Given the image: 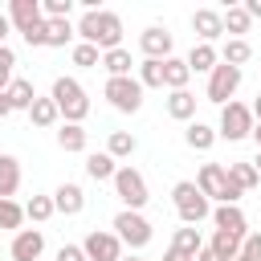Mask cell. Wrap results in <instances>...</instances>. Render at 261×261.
Instances as JSON below:
<instances>
[{
	"instance_id": "obj_23",
	"label": "cell",
	"mask_w": 261,
	"mask_h": 261,
	"mask_svg": "<svg viewBox=\"0 0 261 261\" xmlns=\"http://www.w3.org/2000/svg\"><path fill=\"white\" fill-rule=\"evenodd\" d=\"M167 114H171L175 122H188V118L196 114V94H192V90H171V94H167Z\"/></svg>"
},
{
	"instance_id": "obj_6",
	"label": "cell",
	"mask_w": 261,
	"mask_h": 261,
	"mask_svg": "<svg viewBox=\"0 0 261 261\" xmlns=\"http://www.w3.org/2000/svg\"><path fill=\"white\" fill-rule=\"evenodd\" d=\"M253 106H245V102H228V106H220V126H216V135L220 139H228V143H237V139H249L253 135Z\"/></svg>"
},
{
	"instance_id": "obj_43",
	"label": "cell",
	"mask_w": 261,
	"mask_h": 261,
	"mask_svg": "<svg viewBox=\"0 0 261 261\" xmlns=\"http://www.w3.org/2000/svg\"><path fill=\"white\" fill-rule=\"evenodd\" d=\"M8 33H12V20H8V16H4V12H0V45H4V41H8Z\"/></svg>"
},
{
	"instance_id": "obj_8",
	"label": "cell",
	"mask_w": 261,
	"mask_h": 261,
	"mask_svg": "<svg viewBox=\"0 0 261 261\" xmlns=\"http://www.w3.org/2000/svg\"><path fill=\"white\" fill-rule=\"evenodd\" d=\"M114 237L122 241V245H130V249H147L151 245V220L143 216V212H130V208H122L118 216H114Z\"/></svg>"
},
{
	"instance_id": "obj_3",
	"label": "cell",
	"mask_w": 261,
	"mask_h": 261,
	"mask_svg": "<svg viewBox=\"0 0 261 261\" xmlns=\"http://www.w3.org/2000/svg\"><path fill=\"white\" fill-rule=\"evenodd\" d=\"M171 204H175V212H179V224H192V228L212 216V200H208L192 179H179V184L171 188Z\"/></svg>"
},
{
	"instance_id": "obj_27",
	"label": "cell",
	"mask_w": 261,
	"mask_h": 261,
	"mask_svg": "<svg viewBox=\"0 0 261 261\" xmlns=\"http://www.w3.org/2000/svg\"><path fill=\"white\" fill-rule=\"evenodd\" d=\"M135 151H139V139L130 130H110V139H106V155L110 159H130Z\"/></svg>"
},
{
	"instance_id": "obj_2",
	"label": "cell",
	"mask_w": 261,
	"mask_h": 261,
	"mask_svg": "<svg viewBox=\"0 0 261 261\" xmlns=\"http://www.w3.org/2000/svg\"><path fill=\"white\" fill-rule=\"evenodd\" d=\"M49 98L57 102V110H61L65 122H77L82 126V118L90 114V98H86V86L77 77H57L53 90H49Z\"/></svg>"
},
{
	"instance_id": "obj_32",
	"label": "cell",
	"mask_w": 261,
	"mask_h": 261,
	"mask_svg": "<svg viewBox=\"0 0 261 261\" xmlns=\"http://www.w3.org/2000/svg\"><path fill=\"white\" fill-rule=\"evenodd\" d=\"M73 33H77V29H73L69 20H45V45H49V49L69 45V41H73Z\"/></svg>"
},
{
	"instance_id": "obj_39",
	"label": "cell",
	"mask_w": 261,
	"mask_h": 261,
	"mask_svg": "<svg viewBox=\"0 0 261 261\" xmlns=\"http://www.w3.org/2000/svg\"><path fill=\"white\" fill-rule=\"evenodd\" d=\"M20 37H24V45H29V49H41V45H45V20H37L33 29H24Z\"/></svg>"
},
{
	"instance_id": "obj_33",
	"label": "cell",
	"mask_w": 261,
	"mask_h": 261,
	"mask_svg": "<svg viewBox=\"0 0 261 261\" xmlns=\"http://www.w3.org/2000/svg\"><path fill=\"white\" fill-rule=\"evenodd\" d=\"M130 53L126 49H110V53H102V69L110 73V77H130Z\"/></svg>"
},
{
	"instance_id": "obj_18",
	"label": "cell",
	"mask_w": 261,
	"mask_h": 261,
	"mask_svg": "<svg viewBox=\"0 0 261 261\" xmlns=\"http://www.w3.org/2000/svg\"><path fill=\"white\" fill-rule=\"evenodd\" d=\"M86 143H90L86 126H77V122H61V126H57V147H61L65 155H77V151H86Z\"/></svg>"
},
{
	"instance_id": "obj_28",
	"label": "cell",
	"mask_w": 261,
	"mask_h": 261,
	"mask_svg": "<svg viewBox=\"0 0 261 261\" xmlns=\"http://www.w3.org/2000/svg\"><path fill=\"white\" fill-rule=\"evenodd\" d=\"M241 245H245L241 237H232V232H220V228H216V232H212V241H208V249H212L220 261H237V257H241Z\"/></svg>"
},
{
	"instance_id": "obj_36",
	"label": "cell",
	"mask_w": 261,
	"mask_h": 261,
	"mask_svg": "<svg viewBox=\"0 0 261 261\" xmlns=\"http://www.w3.org/2000/svg\"><path fill=\"white\" fill-rule=\"evenodd\" d=\"M20 224H24V204H16V200H0V228L20 232Z\"/></svg>"
},
{
	"instance_id": "obj_37",
	"label": "cell",
	"mask_w": 261,
	"mask_h": 261,
	"mask_svg": "<svg viewBox=\"0 0 261 261\" xmlns=\"http://www.w3.org/2000/svg\"><path fill=\"white\" fill-rule=\"evenodd\" d=\"M69 57H73V65H82V69H94V65H102V49H98V45H86V41H77Z\"/></svg>"
},
{
	"instance_id": "obj_11",
	"label": "cell",
	"mask_w": 261,
	"mask_h": 261,
	"mask_svg": "<svg viewBox=\"0 0 261 261\" xmlns=\"http://www.w3.org/2000/svg\"><path fill=\"white\" fill-rule=\"evenodd\" d=\"M139 49H143V57H151V61H167L171 49H175V37H171L163 24H151V29L139 33Z\"/></svg>"
},
{
	"instance_id": "obj_5",
	"label": "cell",
	"mask_w": 261,
	"mask_h": 261,
	"mask_svg": "<svg viewBox=\"0 0 261 261\" xmlns=\"http://www.w3.org/2000/svg\"><path fill=\"white\" fill-rule=\"evenodd\" d=\"M102 94H106V102H110L118 114H135V110L143 106V86H139V77H106Z\"/></svg>"
},
{
	"instance_id": "obj_19",
	"label": "cell",
	"mask_w": 261,
	"mask_h": 261,
	"mask_svg": "<svg viewBox=\"0 0 261 261\" xmlns=\"http://www.w3.org/2000/svg\"><path fill=\"white\" fill-rule=\"evenodd\" d=\"M86 175L98 179V184H106V179L118 175V159H110L106 151H90V155H86Z\"/></svg>"
},
{
	"instance_id": "obj_49",
	"label": "cell",
	"mask_w": 261,
	"mask_h": 261,
	"mask_svg": "<svg viewBox=\"0 0 261 261\" xmlns=\"http://www.w3.org/2000/svg\"><path fill=\"white\" fill-rule=\"evenodd\" d=\"M253 167H257V171H261V151H257V159H253Z\"/></svg>"
},
{
	"instance_id": "obj_46",
	"label": "cell",
	"mask_w": 261,
	"mask_h": 261,
	"mask_svg": "<svg viewBox=\"0 0 261 261\" xmlns=\"http://www.w3.org/2000/svg\"><path fill=\"white\" fill-rule=\"evenodd\" d=\"M253 143H257V151H261V122H253V135H249Z\"/></svg>"
},
{
	"instance_id": "obj_24",
	"label": "cell",
	"mask_w": 261,
	"mask_h": 261,
	"mask_svg": "<svg viewBox=\"0 0 261 261\" xmlns=\"http://www.w3.org/2000/svg\"><path fill=\"white\" fill-rule=\"evenodd\" d=\"M224 171H228V184H237L241 192H253V188L261 184V171H257L253 163H245V159H237V163H228Z\"/></svg>"
},
{
	"instance_id": "obj_15",
	"label": "cell",
	"mask_w": 261,
	"mask_h": 261,
	"mask_svg": "<svg viewBox=\"0 0 261 261\" xmlns=\"http://www.w3.org/2000/svg\"><path fill=\"white\" fill-rule=\"evenodd\" d=\"M8 20H12L16 33H24V29H33L37 20H45V12H41L37 0H12V4H8Z\"/></svg>"
},
{
	"instance_id": "obj_21",
	"label": "cell",
	"mask_w": 261,
	"mask_h": 261,
	"mask_svg": "<svg viewBox=\"0 0 261 261\" xmlns=\"http://www.w3.org/2000/svg\"><path fill=\"white\" fill-rule=\"evenodd\" d=\"M171 249H175L179 257H192V261H196V253L204 249V237H200V228H192V224L175 228V237H171Z\"/></svg>"
},
{
	"instance_id": "obj_38",
	"label": "cell",
	"mask_w": 261,
	"mask_h": 261,
	"mask_svg": "<svg viewBox=\"0 0 261 261\" xmlns=\"http://www.w3.org/2000/svg\"><path fill=\"white\" fill-rule=\"evenodd\" d=\"M12 69H16V53L8 45H0V94L12 86Z\"/></svg>"
},
{
	"instance_id": "obj_7",
	"label": "cell",
	"mask_w": 261,
	"mask_h": 261,
	"mask_svg": "<svg viewBox=\"0 0 261 261\" xmlns=\"http://www.w3.org/2000/svg\"><path fill=\"white\" fill-rule=\"evenodd\" d=\"M110 184H114V196L122 200V208H130V212H139V208L151 200L147 179H143V171H135V167H118V175H114Z\"/></svg>"
},
{
	"instance_id": "obj_4",
	"label": "cell",
	"mask_w": 261,
	"mask_h": 261,
	"mask_svg": "<svg viewBox=\"0 0 261 261\" xmlns=\"http://www.w3.org/2000/svg\"><path fill=\"white\" fill-rule=\"evenodd\" d=\"M196 188H200L208 200H220V204H237V200L245 196L237 184H228V171H224L220 163H204L200 175H196Z\"/></svg>"
},
{
	"instance_id": "obj_26",
	"label": "cell",
	"mask_w": 261,
	"mask_h": 261,
	"mask_svg": "<svg viewBox=\"0 0 261 261\" xmlns=\"http://www.w3.org/2000/svg\"><path fill=\"white\" fill-rule=\"evenodd\" d=\"M216 139H220V135H216L208 122H188V130H184V143H188L192 151H212Z\"/></svg>"
},
{
	"instance_id": "obj_50",
	"label": "cell",
	"mask_w": 261,
	"mask_h": 261,
	"mask_svg": "<svg viewBox=\"0 0 261 261\" xmlns=\"http://www.w3.org/2000/svg\"><path fill=\"white\" fill-rule=\"evenodd\" d=\"M237 261H253V257H249V253H241V257H237Z\"/></svg>"
},
{
	"instance_id": "obj_34",
	"label": "cell",
	"mask_w": 261,
	"mask_h": 261,
	"mask_svg": "<svg viewBox=\"0 0 261 261\" xmlns=\"http://www.w3.org/2000/svg\"><path fill=\"white\" fill-rule=\"evenodd\" d=\"M139 86H143V90H163V61L143 57V61H139Z\"/></svg>"
},
{
	"instance_id": "obj_22",
	"label": "cell",
	"mask_w": 261,
	"mask_h": 261,
	"mask_svg": "<svg viewBox=\"0 0 261 261\" xmlns=\"http://www.w3.org/2000/svg\"><path fill=\"white\" fill-rule=\"evenodd\" d=\"M188 82H192L188 61H184V57H167V61H163V86H167V90H188Z\"/></svg>"
},
{
	"instance_id": "obj_44",
	"label": "cell",
	"mask_w": 261,
	"mask_h": 261,
	"mask_svg": "<svg viewBox=\"0 0 261 261\" xmlns=\"http://www.w3.org/2000/svg\"><path fill=\"white\" fill-rule=\"evenodd\" d=\"M12 114V102H8V94H0V118H8Z\"/></svg>"
},
{
	"instance_id": "obj_25",
	"label": "cell",
	"mask_w": 261,
	"mask_h": 261,
	"mask_svg": "<svg viewBox=\"0 0 261 261\" xmlns=\"http://www.w3.org/2000/svg\"><path fill=\"white\" fill-rule=\"evenodd\" d=\"M4 94H8L12 110H33V102H37V90H33L29 77H12V86H8Z\"/></svg>"
},
{
	"instance_id": "obj_10",
	"label": "cell",
	"mask_w": 261,
	"mask_h": 261,
	"mask_svg": "<svg viewBox=\"0 0 261 261\" xmlns=\"http://www.w3.org/2000/svg\"><path fill=\"white\" fill-rule=\"evenodd\" d=\"M82 249H86V257H90V261H122V241H118L114 232H106V228L86 232Z\"/></svg>"
},
{
	"instance_id": "obj_14",
	"label": "cell",
	"mask_w": 261,
	"mask_h": 261,
	"mask_svg": "<svg viewBox=\"0 0 261 261\" xmlns=\"http://www.w3.org/2000/svg\"><path fill=\"white\" fill-rule=\"evenodd\" d=\"M212 220H216V228L220 232H232V237H249V220H245V212L237 208V204H216L212 208Z\"/></svg>"
},
{
	"instance_id": "obj_13",
	"label": "cell",
	"mask_w": 261,
	"mask_h": 261,
	"mask_svg": "<svg viewBox=\"0 0 261 261\" xmlns=\"http://www.w3.org/2000/svg\"><path fill=\"white\" fill-rule=\"evenodd\" d=\"M192 29H196V37H200L204 45H212V41L224 33V12H216V8H196V12H192Z\"/></svg>"
},
{
	"instance_id": "obj_42",
	"label": "cell",
	"mask_w": 261,
	"mask_h": 261,
	"mask_svg": "<svg viewBox=\"0 0 261 261\" xmlns=\"http://www.w3.org/2000/svg\"><path fill=\"white\" fill-rule=\"evenodd\" d=\"M245 12H249L253 20H261V0H245Z\"/></svg>"
},
{
	"instance_id": "obj_40",
	"label": "cell",
	"mask_w": 261,
	"mask_h": 261,
	"mask_svg": "<svg viewBox=\"0 0 261 261\" xmlns=\"http://www.w3.org/2000/svg\"><path fill=\"white\" fill-rule=\"evenodd\" d=\"M53 261H90V257H86V249H82V245H61Z\"/></svg>"
},
{
	"instance_id": "obj_41",
	"label": "cell",
	"mask_w": 261,
	"mask_h": 261,
	"mask_svg": "<svg viewBox=\"0 0 261 261\" xmlns=\"http://www.w3.org/2000/svg\"><path fill=\"white\" fill-rule=\"evenodd\" d=\"M241 253H249L253 261H261V232H249L245 245H241Z\"/></svg>"
},
{
	"instance_id": "obj_51",
	"label": "cell",
	"mask_w": 261,
	"mask_h": 261,
	"mask_svg": "<svg viewBox=\"0 0 261 261\" xmlns=\"http://www.w3.org/2000/svg\"><path fill=\"white\" fill-rule=\"evenodd\" d=\"M122 261H143V257H122Z\"/></svg>"
},
{
	"instance_id": "obj_29",
	"label": "cell",
	"mask_w": 261,
	"mask_h": 261,
	"mask_svg": "<svg viewBox=\"0 0 261 261\" xmlns=\"http://www.w3.org/2000/svg\"><path fill=\"white\" fill-rule=\"evenodd\" d=\"M249 57H253V45H249L245 37H228L224 49H220V61H224V65H237V69H241Z\"/></svg>"
},
{
	"instance_id": "obj_12",
	"label": "cell",
	"mask_w": 261,
	"mask_h": 261,
	"mask_svg": "<svg viewBox=\"0 0 261 261\" xmlns=\"http://www.w3.org/2000/svg\"><path fill=\"white\" fill-rule=\"evenodd\" d=\"M41 253H45V232L41 228H20L12 237V249H8L12 261H41Z\"/></svg>"
},
{
	"instance_id": "obj_48",
	"label": "cell",
	"mask_w": 261,
	"mask_h": 261,
	"mask_svg": "<svg viewBox=\"0 0 261 261\" xmlns=\"http://www.w3.org/2000/svg\"><path fill=\"white\" fill-rule=\"evenodd\" d=\"M253 118L261 122V94H257V102H253Z\"/></svg>"
},
{
	"instance_id": "obj_20",
	"label": "cell",
	"mask_w": 261,
	"mask_h": 261,
	"mask_svg": "<svg viewBox=\"0 0 261 261\" xmlns=\"http://www.w3.org/2000/svg\"><path fill=\"white\" fill-rule=\"evenodd\" d=\"M20 188V159L16 155H0V200H12Z\"/></svg>"
},
{
	"instance_id": "obj_17",
	"label": "cell",
	"mask_w": 261,
	"mask_h": 261,
	"mask_svg": "<svg viewBox=\"0 0 261 261\" xmlns=\"http://www.w3.org/2000/svg\"><path fill=\"white\" fill-rule=\"evenodd\" d=\"M184 61H188V69H192V73H212V69L220 65V49H216V45L196 41V45H192V53H188Z\"/></svg>"
},
{
	"instance_id": "obj_1",
	"label": "cell",
	"mask_w": 261,
	"mask_h": 261,
	"mask_svg": "<svg viewBox=\"0 0 261 261\" xmlns=\"http://www.w3.org/2000/svg\"><path fill=\"white\" fill-rule=\"evenodd\" d=\"M77 37H82L86 45H98L102 53L122 49V16H118V12H110V8L82 12V20H77Z\"/></svg>"
},
{
	"instance_id": "obj_47",
	"label": "cell",
	"mask_w": 261,
	"mask_h": 261,
	"mask_svg": "<svg viewBox=\"0 0 261 261\" xmlns=\"http://www.w3.org/2000/svg\"><path fill=\"white\" fill-rule=\"evenodd\" d=\"M163 261H192V257H179L175 249H167V257H163Z\"/></svg>"
},
{
	"instance_id": "obj_31",
	"label": "cell",
	"mask_w": 261,
	"mask_h": 261,
	"mask_svg": "<svg viewBox=\"0 0 261 261\" xmlns=\"http://www.w3.org/2000/svg\"><path fill=\"white\" fill-rule=\"evenodd\" d=\"M249 29H253V16L245 12V4H228V8H224V33L241 37V33H249Z\"/></svg>"
},
{
	"instance_id": "obj_35",
	"label": "cell",
	"mask_w": 261,
	"mask_h": 261,
	"mask_svg": "<svg viewBox=\"0 0 261 261\" xmlns=\"http://www.w3.org/2000/svg\"><path fill=\"white\" fill-rule=\"evenodd\" d=\"M53 212H57V208H53V196H33V200L24 204V216H29L33 224H45Z\"/></svg>"
},
{
	"instance_id": "obj_9",
	"label": "cell",
	"mask_w": 261,
	"mask_h": 261,
	"mask_svg": "<svg viewBox=\"0 0 261 261\" xmlns=\"http://www.w3.org/2000/svg\"><path fill=\"white\" fill-rule=\"evenodd\" d=\"M241 77H245V73H241L237 65H224V61H220V65L208 73V90H204V98L216 102V106H228L232 94L241 90Z\"/></svg>"
},
{
	"instance_id": "obj_30",
	"label": "cell",
	"mask_w": 261,
	"mask_h": 261,
	"mask_svg": "<svg viewBox=\"0 0 261 261\" xmlns=\"http://www.w3.org/2000/svg\"><path fill=\"white\" fill-rule=\"evenodd\" d=\"M57 118H61V110H57L53 98H37L33 110H29V122L33 126H57Z\"/></svg>"
},
{
	"instance_id": "obj_16",
	"label": "cell",
	"mask_w": 261,
	"mask_h": 261,
	"mask_svg": "<svg viewBox=\"0 0 261 261\" xmlns=\"http://www.w3.org/2000/svg\"><path fill=\"white\" fill-rule=\"evenodd\" d=\"M53 208H57L61 216H77V212L86 208V192H82L77 184H57V192H53Z\"/></svg>"
},
{
	"instance_id": "obj_45",
	"label": "cell",
	"mask_w": 261,
	"mask_h": 261,
	"mask_svg": "<svg viewBox=\"0 0 261 261\" xmlns=\"http://www.w3.org/2000/svg\"><path fill=\"white\" fill-rule=\"evenodd\" d=\"M196 261H220V257H216V253H212V249H208V245H204V249H200V253H196Z\"/></svg>"
}]
</instances>
